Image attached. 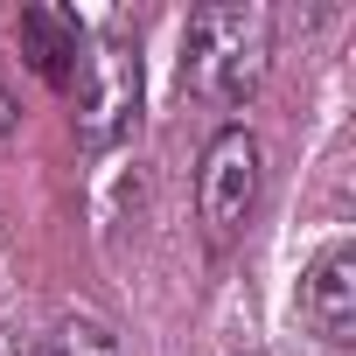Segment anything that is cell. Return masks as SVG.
Segmentation results:
<instances>
[{
  "mask_svg": "<svg viewBox=\"0 0 356 356\" xmlns=\"http://www.w3.org/2000/svg\"><path fill=\"white\" fill-rule=\"evenodd\" d=\"M273 63V8L266 0H210L189 15L182 35V84L203 98H252Z\"/></svg>",
  "mask_w": 356,
  "mask_h": 356,
  "instance_id": "6da1fadb",
  "label": "cell"
},
{
  "mask_svg": "<svg viewBox=\"0 0 356 356\" xmlns=\"http://www.w3.org/2000/svg\"><path fill=\"white\" fill-rule=\"evenodd\" d=\"M70 98H77V140L91 154L119 147L140 126V56L119 35H105L98 49H84V63L70 77Z\"/></svg>",
  "mask_w": 356,
  "mask_h": 356,
  "instance_id": "7a4b0ae2",
  "label": "cell"
},
{
  "mask_svg": "<svg viewBox=\"0 0 356 356\" xmlns=\"http://www.w3.org/2000/svg\"><path fill=\"white\" fill-rule=\"evenodd\" d=\"M259 182H266V154L252 140V126H224L210 147H203V175H196V210L210 224L217 245H231L252 210H259Z\"/></svg>",
  "mask_w": 356,
  "mask_h": 356,
  "instance_id": "3957f363",
  "label": "cell"
},
{
  "mask_svg": "<svg viewBox=\"0 0 356 356\" xmlns=\"http://www.w3.org/2000/svg\"><path fill=\"white\" fill-rule=\"evenodd\" d=\"M15 35H22V56L35 63V77H49L56 91H70V77H77V63L91 49L84 42V22L70 8H56V0H35V8H22Z\"/></svg>",
  "mask_w": 356,
  "mask_h": 356,
  "instance_id": "277c9868",
  "label": "cell"
},
{
  "mask_svg": "<svg viewBox=\"0 0 356 356\" xmlns=\"http://www.w3.org/2000/svg\"><path fill=\"white\" fill-rule=\"evenodd\" d=\"M300 314H307V328H314L321 342H349V335H356V252H349V245H335V252H321V259L307 266V280H300Z\"/></svg>",
  "mask_w": 356,
  "mask_h": 356,
  "instance_id": "5b68a950",
  "label": "cell"
},
{
  "mask_svg": "<svg viewBox=\"0 0 356 356\" xmlns=\"http://www.w3.org/2000/svg\"><path fill=\"white\" fill-rule=\"evenodd\" d=\"M29 356H126V349H119V335L98 328V321H63V328H49Z\"/></svg>",
  "mask_w": 356,
  "mask_h": 356,
  "instance_id": "8992f818",
  "label": "cell"
},
{
  "mask_svg": "<svg viewBox=\"0 0 356 356\" xmlns=\"http://www.w3.org/2000/svg\"><path fill=\"white\" fill-rule=\"evenodd\" d=\"M15 126V98H8V84H0V133Z\"/></svg>",
  "mask_w": 356,
  "mask_h": 356,
  "instance_id": "52a82bcc",
  "label": "cell"
},
{
  "mask_svg": "<svg viewBox=\"0 0 356 356\" xmlns=\"http://www.w3.org/2000/svg\"><path fill=\"white\" fill-rule=\"evenodd\" d=\"M245 356H259V349H245Z\"/></svg>",
  "mask_w": 356,
  "mask_h": 356,
  "instance_id": "ba28073f",
  "label": "cell"
}]
</instances>
